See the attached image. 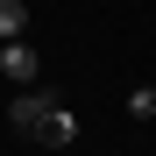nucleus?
<instances>
[{
	"label": "nucleus",
	"instance_id": "nucleus-5",
	"mask_svg": "<svg viewBox=\"0 0 156 156\" xmlns=\"http://www.w3.org/2000/svg\"><path fill=\"white\" fill-rule=\"evenodd\" d=\"M128 114H135V121H156V85H135V92H128Z\"/></svg>",
	"mask_w": 156,
	"mask_h": 156
},
{
	"label": "nucleus",
	"instance_id": "nucleus-1",
	"mask_svg": "<svg viewBox=\"0 0 156 156\" xmlns=\"http://www.w3.org/2000/svg\"><path fill=\"white\" fill-rule=\"evenodd\" d=\"M0 78H14V85H36V78H43V50H36L29 36L0 43Z\"/></svg>",
	"mask_w": 156,
	"mask_h": 156
},
{
	"label": "nucleus",
	"instance_id": "nucleus-2",
	"mask_svg": "<svg viewBox=\"0 0 156 156\" xmlns=\"http://www.w3.org/2000/svg\"><path fill=\"white\" fill-rule=\"evenodd\" d=\"M50 107H57V92H43V85H21V92H14V107H7V128H14V135H36V121H43Z\"/></svg>",
	"mask_w": 156,
	"mask_h": 156
},
{
	"label": "nucleus",
	"instance_id": "nucleus-3",
	"mask_svg": "<svg viewBox=\"0 0 156 156\" xmlns=\"http://www.w3.org/2000/svg\"><path fill=\"white\" fill-rule=\"evenodd\" d=\"M36 142H43V149H71V142H78V121L64 114V99H57V107L36 121Z\"/></svg>",
	"mask_w": 156,
	"mask_h": 156
},
{
	"label": "nucleus",
	"instance_id": "nucleus-4",
	"mask_svg": "<svg viewBox=\"0 0 156 156\" xmlns=\"http://www.w3.org/2000/svg\"><path fill=\"white\" fill-rule=\"evenodd\" d=\"M29 36V0H0V43Z\"/></svg>",
	"mask_w": 156,
	"mask_h": 156
}]
</instances>
